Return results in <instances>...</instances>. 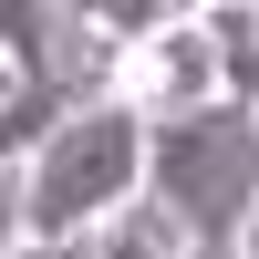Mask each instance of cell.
I'll list each match as a JSON object with an SVG mask.
<instances>
[{
  "instance_id": "obj_5",
  "label": "cell",
  "mask_w": 259,
  "mask_h": 259,
  "mask_svg": "<svg viewBox=\"0 0 259 259\" xmlns=\"http://www.w3.org/2000/svg\"><path fill=\"white\" fill-rule=\"evenodd\" d=\"M11 259H73V249H41V239H11Z\"/></svg>"
},
{
  "instance_id": "obj_2",
  "label": "cell",
  "mask_w": 259,
  "mask_h": 259,
  "mask_svg": "<svg viewBox=\"0 0 259 259\" xmlns=\"http://www.w3.org/2000/svg\"><path fill=\"white\" fill-rule=\"evenodd\" d=\"M145 197H156L207 259H239L249 218H259V104H218V114L156 124Z\"/></svg>"
},
{
  "instance_id": "obj_7",
  "label": "cell",
  "mask_w": 259,
  "mask_h": 259,
  "mask_svg": "<svg viewBox=\"0 0 259 259\" xmlns=\"http://www.w3.org/2000/svg\"><path fill=\"white\" fill-rule=\"evenodd\" d=\"M197 259H207V249H197Z\"/></svg>"
},
{
  "instance_id": "obj_3",
  "label": "cell",
  "mask_w": 259,
  "mask_h": 259,
  "mask_svg": "<svg viewBox=\"0 0 259 259\" xmlns=\"http://www.w3.org/2000/svg\"><path fill=\"white\" fill-rule=\"evenodd\" d=\"M114 104H135L145 124H187V114H218V104H228L218 21H207V11H177L156 41L114 52Z\"/></svg>"
},
{
  "instance_id": "obj_4",
  "label": "cell",
  "mask_w": 259,
  "mask_h": 259,
  "mask_svg": "<svg viewBox=\"0 0 259 259\" xmlns=\"http://www.w3.org/2000/svg\"><path fill=\"white\" fill-rule=\"evenodd\" d=\"M73 259H197V239H187V228L166 218L156 197H135L124 218H104V228H94V239H83Z\"/></svg>"
},
{
  "instance_id": "obj_1",
  "label": "cell",
  "mask_w": 259,
  "mask_h": 259,
  "mask_svg": "<svg viewBox=\"0 0 259 259\" xmlns=\"http://www.w3.org/2000/svg\"><path fill=\"white\" fill-rule=\"evenodd\" d=\"M145 156H156V124L135 104L94 94L31 166L11 177V239H41V249H83L104 218L145 197Z\"/></svg>"
},
{
  "instance_id": "obj_6",
  "label": "cell",
  "mask_w": 259,
  "mask_h": 259,
  "mask_svg": "<svg viewBox=\"0 0 259 259\" xmlns=\"http://www.w3.org/2000/svg\"><path fill=\"white\" fill-rule=\"evenodd\" d=\"M239 259H259V218H249V239H239Z\"/></svg>"
}]
</instances>
